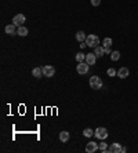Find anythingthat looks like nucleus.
Returning <instances> with one entry per match:
<instances>
[{"label": "nucleus", "mask_w": 138, "mask_h": 153, "mask_svg": "<svg viewBox=\"0 0 138 153\" xmlns=\"http://www.w3.org/2000/svg\"><path fill=\"white\" fill-rule=\"evenodd\" d=\"M86 44H87L88 47H94V48H95L97 46L100 44V39H98V36H95V35H88V36L86 37Z\"/></svg>", "instance_id": "obj_1"}, {"label": "nucleus", "mask_w": 138, "mask_h": 153, "mask_svg": "<svg viewBox=\"0 0 138 153\" xmlns=\"http://www.w3.org/2000/svg\"><path fill=\"white\" fill-rule=\"evenodd\" d=\"M90 87H91V88H94V90H100V88L102 87L101 77H98V76L90 77Z\"/></svg>", "instance_id": "obj_2"}, {"label": "nucleus", "mask_w": 138, "mask_h": 153, "mask_svg": "<svg viewBox=\"0 0 138 153\" xmlns=\"http://www.w3.org/2000/svg\"><path fill=\"white\" fill-rule=\"evenodd\" d=\"M94 135H95L98 139H106L108 138V130L104 128V127H98L95 131H94Z\"/></svg>", "instance_id": "obj_3"}, {"label": "nucleus", "mask_w": 138, "mask_h": 153, "mask_svg": "<svg viewBox=\"0 0 138 153\" xmlns=\"http://www.w3.org/2000/svg\"><path fill=\"white\" fill-rule=\"evenodd\" d=\"M88 63L87 62H79L78 66H76V70H78L79 75H86L88 72Z\"/></svg>", "instance_id": "obj_4"}, {"label": "nucleus", "mask_w": 138, "mask_h": 153, "mask_svg": "<svg viewBox=\"0 0 138 153\" xmlns=\"http://www.w3.org/2000/svg\"><path fill=\"white\" fill-rule=\"evenodd\" d=\"M41 69H43V75L46 77H53L55 75V69L51 65H46V66H43Z\"/></svg>", "instance_id": "obj_5"}, {"label": "nucleus", "mask_w": 138, "mask_h": 153, "mask_svg": "<svg viewBox=\"0 0 138 153\" xmlns=\"http://www.w3.org/2000/svg\"><path fill=\"white\" fill-rule=\"evenodd\" d=\"M25 15L23 14H17L15 17L13 18V23L15 25V26H22L23 22H25Z\"/></svg>", "instance_id": "obj_6"}, {"label": "nucleus", "mask_w": 138, "mask_h": 153, "mask_svg": "<svg viewBox=\"0 0 138 153\" xmlns=\"http://www.w3.org/2000/svg\"><path fill=\"white\" fill-rule=\"evenodd\" d=\"M129 75H130L129 68L123 66V68H120L119 70H117V75H116V76L120 77V79H126V77H129Z\"/></svg>", "instance_id": "obj_7"}, {"label": "nucleus", "mask_w": 138, "mask_h": 153, "mask_svg": "<svg viewBox=\"0 0 138 153\" xmlns=\"http://www.w3.org/2000/svg\"><path fill=\"white\" fill-rule=\"evenodd\" d=\"M122 145L119 144V142H115V144H112L109 146V149H108V152L109 153H120L122 152Z\"/></svg>", "instance_id": "obj_8"}, {"label": "nucleus", "mask_w": 138, "mask_h": 153, "mask_svg": "<svg viewBox=\"0 0 138 153\" xmlns=\"http://www.w3.org/2000/svg\"><path fill=\"white\" fill-rule=\"evenodd\" d=\"M98 150V144L97 142H88L87 145H86V152L87 153H94V152H97Z\"/></svg>", "instance_id": "obj_9"}, {"label": "nucleus", "mask_w": 138, "mask_h": 153, "mask_svg": "<svg viewBox=\"0 0 138 153\" xmlns=\"http://www.w3.org/2000/svg\"><path fill=\"white\" fill-rule=\"evenodd\" d=\"M97 61V55L94 53H90V54H86V62L88 65H94Z\"/></svg>", "instance_id": "obj_10"}, {"label": "nucleus", "mask_w": 138, "mask_h": 153, "mask_svg": "<svg viewBox=\"0 0 138 153\" xmlns=\"http://www.w3.org/2000/svg\"><path fill=\"white\" fill-rule=\"evenodd\" d=\"M6 33L10 35V36H14V35H17V29H15V25L14 23H10L6 26Z\"/></svg>", "instance_id": "obj_11"}, {"label": "nucleus", "mask_w": 138, "mask_h": 153, "mask_svg": "<svg viewBox=\"0 0 138 153\" xmlns=\"http://www.w3.org/2000/svg\"><path fill=\"white\" fill-rule=\"evenodd\" d=\"M108 144H106V142H104V139H102V142H100V144H98V150H101L102 153H106L108 152Z\"/></svg>", "instance_id": "obj_12"}, {"label": "nucleus", "mask_w": 138, "mask_h": 153, "mask_svg": "<svg viewBox=\"0 0 138 153\" xmlns=\"http://www.w3.org/2000/svg\"><path fill=\"white\" fill-rule=\"evenodd\" d=\"M94 54L97 55V57H102V55L105 54V53H104V46H97L95 48H94Z\"/></svg>", "instance_id": "obj_13"}, {"label": "nucleus", "mask_w": 138, "mask_h": 153, "mask_svg": "<svg viewBox=\"0 0 138 153\" xmlns=\"http://www.w3.org/2000/svg\"><path fill=\"white\" fill-rule=\"evenodd\" d=\"M69 139V132L68 131H61L60 132V141L61 142H66Z\"/></svg>", "instance_id": "obj_14"}, {"label": "nucleus", "mask_w": 138, "mask_h": 153, "mask_svg": "<svg viewBox=\"0 0 138 153\" xmlns=\"http://www.w3.org/2000/svg\"><path fill=\"white\" fill-rule=\"evenodd\" d=\"M17 35H19V36H26L28 35V29L25 26H18V29H17Z\"/></svg>", "instance_id": "obj_15"}, {"label": "nucleus", "mask_w": 138, "mask_h": 153, "mask_svg": "<svg viewBox=\"0 0 138 153\" xmlns=\"http://www.w3.org/2000/svg\"><path fill=\"white\" fill-rule=\"evenodd\" d=\"M76 39H78L80 43H82V41H86V33L83 31H79L78 33H76Z\"/></svg>", "instance_id": "obj_16"}, {"label": "nucleus", "mask_w": 138, "mask_h": 153, "mask_svg": "<svg viewBox=\"0 0 138 153\" xmlns=\"http://www.w3.org/2000/svg\"><path fill=\"white\" fill-rule=\"evenodd\" d=\"M32 75L33 77H41V75H43V69L41 68H35L32 70Z\"/></svg>", "instance_id": "obj_17"}, {"label": "nucleus", "mask_w": 138, "mask_h": 153, "mask_svg": "<svg viewBox=\"0 0 138 153\" xmlns=\"http://www.w3.org/2000/svg\"><path fill=\"white\" fill-rule=\"evenodd\" d=\"M119 58H120L119 51H112V53H110V59H112V61H117Z\"/></svg>", "instance_id": "obj_18"}, {"label": "nucleus", "mask_w": 138, "mask_h": 153, "mask_svg": "<svg viewBox=\"0 0 138 153\" xmlns=\"http://www.w3.org/2000/svg\"><path fill=\"white\" fill-rule=\"evenodd\" d=\"M76 61H78V62H84V61H86V55L83 54V53L76 54Z\"/></svg>", "instance_id": "obj_19"}, {"label": "nucleus", "mask_w": 138, "mask_h": 153, "mask_svg": "<svg viewBox=\"0 0 138 153\" xmlns=\"http://www.w3.org/2000/svg\"><path fill=\"white\" fill-rule=\"evenodd\" d=\"M83 135H84V137H87V138H90V137L94 135V131H92L91 128H86V130L83 131Z\"/></svg>", "instance_id": "obj_20"}, {"label": "nucleus", "mask_w": 138, "mask_h": 153, "mask_svg": "<svg viewBox=\"0 0 138 153\" xmlns=\"http://www.w3.org/2000/svg\"><path fill=\"white\" fill-rule=\"evenodd\" d=\"M106 73H108V76L113 77V76H116V75H117V70H116L115 68H109V69L106 70Z\"/></svg>", "instance_id": "obj_21"}, {"label": "nucleus", "mask_w": 138, "mask_h": 153, "mask_svg": "<svg viewBox=\"0 0 138 153\" xmlns=\"http://www.w3.org/2000/svg\"><path fill=\"white\" fill-rule=\"evenodd\" d=\"M112 46V39L110 37H105L104 39V47H110Z\"/></svg>", "instance_id": "obj_22"}, {"label": "nucleus", "mask_w": 138, "mask_h": 153, "mask_svg": "<svg viewBox=\"0 0 138 153\" xmlns=\"http://www.w3.org/2000/svg\"><path fill=\"white\" fill-rule=\"evenodd\" d=\"M104 53L108 55H110V53H112V50H110V47H104Z\"/></svg>", "instance_id": "obj_23"}, {"label": "nucleus", "mask_w": 138, "mask_h": 153, "mask_svg": "<svg viewBox=\"0 0 138 153\" xmlns=\"http://www.w3.org/2000/svg\"><path fill=\"white\" fill-rule=\"evenodd\" d=\"M100 3H101V0H91V4L95 6V7L97 6H100Z\"/></svg>", "instance_id": "obj_24"}, {"label": "nucleus", "mask_w": 138, "mask_h": 153, "mask_svg": "<svg viewBox=\"0 0 138 153\" xmlns=\"http://www.w3.org/2000/svg\"><path fill=\"white\" fill-rule=\"evenodd\" d=\"M86 46H87V44H86V41H84V43H83V41H82V44H80V47H82V48H84Z\"/></svg>", "instance_id": "obj_25"}]
</instances>
